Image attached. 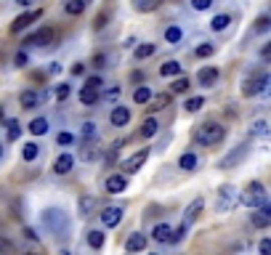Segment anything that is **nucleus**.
Here are the masks:
<instances>
[{"label":"nucleus","mask_w":271,"mask_h":255,"mask_svg":"<svg viewBox=\"0 0 271 255\" xmlns=\"http://www.w3.org/2000/svg\"><path fill=\"white\" fill-rule=\"evenodd\" d=\"M43 226L53 234L56 239H67L69 231H72L69 215L64 213L61 207H48V210H43Z\"/></svg>","instance_id":"obj_1"},{"label":"nucleus","mask_w":271,"mask_h":255,"mask_svg":"<svg viewBox=\"0 0 271 255\" xmlns=\"http://www.w3.org/2000/svg\"><path fill=\"white\" fill-rule=\"evenodd\" d=\"M226 136V128L221 125V122H202V125L194 130V141H197L200 146H216L223 141Z\"/></svg>","instance_id":"obj_2"},{"label":"nucleus","mask_w":271,"mask_h":255,"mask_svg":"<svg viewBox=\"0 0 271 255\" xmlns=\"http://www.w3.org/2000/svg\"><path fill=\"white\" fill-rule=\"evenodd\" d=\"M239 202L245 205V207H258L266 202V186L260 184V181H250L247 186H245V192L239 194Z\"/></svg>","instance_id":"obj_3"},{"label":"nucleus","mask_w":271,"mask_h":255,"mask_svg":"<svg viewBox=\"0 0 271 255\" xmlns=\"http://www.w3.org/2000/svg\"><path fill=\"white\" fill-rule=\"evenodd\" d=\"M237 202H239V192H237V189L231 186V184L221 186V192H218V202H216V210H218V213H229Z\"/></svg>","instance_id":"obj_4"},{"label":"nucleus","mask_w":271,"mask_h":255,"mask_svg":"<svg viewBox=\"0 0 271 255\" xmlns=\"http://www.w3.org/2000/svg\"><path fill=\"white\" fill-rule=\"evenodd\" d=\"M266 82H268L266 72H253L245 80V85H242V93H245V96H258L260 91H266Z\"/></svg>","instance_id":"obj_5"},{"label":"nucleus","mask_w":271,"mask_h":255,"mask_svg":"<svg viewBox=\"0 0 271 255\" xmlns=\"http://www.w3.org/2000/svg\"><path fill=\"white\" fill-rule=\"evenodd\" d=\"M56 40V30L53 27H40V30H37L35 35H30L27 37V45H35V48H45V45H51Z\"/></svg>","instance_id":"obj_6"},{"label":"nucleus","mask_w":271,"mask_h":255,"mask_svg":"<svg viewBox=\"0 0 271 255\" xmlns=\"http://www.w3.org/2000/svg\"><path fill=\"white\" fill-rule=\"evenodd\" d=\"M149 154H152V149H138L136 154H130L128 159H123L120 170H125V173H136V170H141V167H144V162L149 159Z\"/></svg>","instance_id":"obj_7"},{"label":"nucleus","mask_w":271,"mask_h":255,"mask_svg":"<svg viewBox=\"0 0 271 255\" xmlns=\"http://www.w3.org/2000/svg\"><path fill=\"white\" fill-rule=\"evenodd\" d=\"M43 16V8H30L27 14H22V16H16L14 19V24H11V32L16 35V32H24L27 27H30L32 22H37V19Z\"/></svg>","instance_id":"obj_8"},{"label":"nucleus","mask_w":271,"mask_h":255,"mask_svg":"<svg viewBox=\"0 0 271 255\" xmlns=\"http://www.w3.org/2000/svg\"><path fill=\"white\" fill-rule=\"evenodd\" d=\"M247 152H250V144L245 141V144H239V146H237L231 154L223 157L221 162H218V167H221V170H226V167H237V165L242 162V159H245V154H247Z\"/></svg>","instance_id":"obj_9"},{"label":"nucleus","mask_w":271,"mask_h":255,"mask_svg":"<svg viewBox=\"0 0 271 255\" xmlns=\"http://www.w3.org/2000/svg\"><path fill=\"white\" fill-rule=\"evenodd\" d=\"M123 207L120 205H109V207H104V210H101V223L107 226V229H115V226L123 221Z\"/></svg>","instance_id":"obj_10"},{"label":"nucleus","mask_w":271,"mask_h":255,"mask_svg":"<svg viewBox=\"0 0 271 255\" xmlns=\"http://www.w3.org/2000/svg\"><path fill=\"white\" fill-rule=\"evenodd\" d=\"M45 96H48L45 91H40V93L37 91H24L22 96H19V101H22L24 109H35V107H40V104L45 101Z\"/></svg>","instance_id":"obj_11"},{"label":"nucleus","mask_w":271,"mask_h":255,"mask_svg":"<svg viewBox=\"0 0 271 255\" xmlns=\"http://www.w3.org/2000/svg\"><path fill=\"white\" fill-rule=\"evenodd\" d=\"M109 122H112L115 128H125L128 122H130V109L123 107V104H117V107L112 109V115H109Z\"/></svg>","instance_id":"obj_12"},{"label":"nucleus","mask_w":271,"mask_h":255,"mask_svg":"<svg viewBox=\"0 0 271 255\" xmlns=\"http://www.w3.org/2000/svg\"><path fill=\"white\" fill-rule=\"evenodd\" d=\"M125 186H128V178L123 173H115V176H109L107 181H104V189H107L109 194H123Z\"/></svg>","instance_id":"obj_13"},{"label":"nucleus","mask_w":271,"mask_h":255,"mask_svg":"<svg viewBox=\"0 0 271 255\" xmlns=\"http://www.w3.org/2000/svg\"><path fill=\"white\" fill-rule=\"evenodd\" d=\"M253 226L255 229H266V226H271V202H263L258 207V213H253Z\"/></svg>","instance_id":"obj_14"},{"label":"nucleus","mask_w":271,"mask_h":255,"mask_svg":"<svg viewBox=\"0 0 271 255\" xmlns=\"http://www.w3.org/2000/svg\"><path fill=\"white\" fill-rule=\"evenodd\" d=\"M72 167H74V157L72 154H59L53 159V173L56 176H67Z\"/></svg>","instance_id":"obj_15"},{"label":"nucleus","mask_w":271,"mask_h":255,"mask_svg":"<svg viewBox=\"0 0 271 255\" xmlns=\"http://www.w3.org/2000/svg\"><path fill=\"white\" fill-rule=\"evenodd\" d=\"M197 80H200L202 88H210V85H216V80H218V69L216 67H202L197 72Z\"/></svg>","instance_id":"obj_16"},{"label":"nucleus","mask_w":271,"mask_h":255,"mask_svg":"<svg viewBox=\"0 0 271 255\" xmlns=\"http://www.w3.org/2000/svg\"><path fill=\"white\" fill-rule=\"evenodd\" d=\"M202 207H205V202H202V200H194V202H192L189 207H186V213H184V223H186V226H192L194 221L200 218Z\"/></svg>","instance_id":"obj_17"},{"label":"nucleus","mask_w":271,"mask_h":255,"mask_svg":"<svg viewBox=\"0 0 271 255\" xmlns=\"http://www.w3.org/2000/svg\"><path fill=\"white\" fill-rule=\"evenodd\" d=\"M125 250L128 252H141V250H146V237L144 234H130L128 237V242H125Z\"/></svg>","instance_id":"obj_18"},{"label":"nucleus","mask_w":271,"mask_h":255,"mask_svg":"<svg viewBox=\"0 0 271 255\" xmlns=\"http://www.w3.org/2000/svg\"><path fill=\"white\" fill-rule=\"evenodd\" d=\"M162 6V0H133V8L138 14H152Z\"/></svg>","instance_id":"obj_19"},{"label":"nucleus","mask_w":271,"mask_h":255,"mask_svg":"<svg viewBox=\"0 0 271 255\" xmlns=\"http://www.w3.org/2000/svg\"><path fill=\"white\" fill-rule=\"evenodd\" d=\"M157 130H160V122H157L154 117H146L144 125H141V130H138V136H141V138H152Z\"/></svg>","instance_id":"obj_20"},{"label":"nucleus","mask_w":271,"mask_h":255,"mask_svg":"<svg viewBox=\"0 0 271 255\" xmlns=\"http://www.w3.org/2000/svg\"><path fill=\"white\" fill-rule=\"evenodd\" d=\"M96 200L93 197H80V202H77V210H80V215L82 218H88V215H93V210H96Z\"/></svg>","instance_id":"obj_21"},{"label":"nucleus","mask_w":271,"mask_h":255,"mask_svg":"<svg viewBox=\"0 0 271 255\" xmlns=\"http://www.w3.org/2000/svg\"><path fill=\"white\" fill-rule=\"evenodd\" d=\"M152 237H154L157 242H170L173 229H170L167 223H157V226H154V231H152Z\"/></svg>","instance_id":"obj_22"},{"label":"nucleus","mask_w":271,"mask_h":255,"mask_svg":"<svg viewBox=\"0 0 271 255\" xmlns=\"http://www.w3.org/2000/svg\"><path fill=\"white\" fill-rule=\"evenodd\" d=\"M181 72H184V67H181L178 61H165L162 67H160V74H162V77H178Z\"/></svg>","instance_id":"obj_23"},{"label":"nucleus","mask_w":271,"mask_h":255,"mask_svg":"<svg viewBox=\"0 0 271 255\" xmlns=\"http://www.w3.org/2000/svg\"><path fill=\"white\" fill-rule=\"evenodd\" d=\"M99 99H101V96H99V88H93V85H85V88L80 91V101L88 104V107H91V104H96Z\"/></svg>","instance_id":"obj_24"},{"label":"nucleus","mask_w":271,"mask_h":255,"mask_svg":"<svg viewBox=\"0 0 271 255\" xmlns=\"http://www.w3.org/2000/svg\"><path fill=\"white\" fill-rule=\"evenodd\" d=\"M85 0H67V3H64V11H67L69 16H80L82 11H85Z\"/></svg>","instance_id":"obj_25"},{"label":"nucleus","mask_w":271,"mask_h":255,"mask_svg":"<svg viewBox=\"0 0 271 255\" xmlns=\"http://www.w3.org/2000/svg\"><path fill=\"white\" fill-rule=\"evenodd\" d=\"M229 24H231V16H229V14H218V16H213V22H210V30L223 32Z\"/></svg>","instance_id":"obj_26"},{"label":"nucleus","mask_w":271,"mask_h":255,"mask_svg":"<svg viewBox=\"0 0 271 255\" xmlns=\"http://www.w3.org/2000/svg\"><path fill=\"white\" fill-rule=\"evenodd\" d=\"M167 104H170V96H167V93H160V96H154L152 101H149V112H160V109H165Z\"/></svg>","instance_id":"obj_27"},{"label":"nucleus","mask_w":271,"mask_h":255,"mask_svg":"<svg viewBox=\"0 0 271 255\" xmlns=\"http://www.w3.org/2000/svg\"><path fill=\"white\" fill-rule=\"evenodd\" d=\"M30 133L32 136H43V133H48V120L45 117H37L30 122Z\"/></svg>","instance_id":"obj_28"},{"label":"nucleus","mask_w":271,"mask_h":255,"mask_svg":"<svg viewBox=\"0 0 271 255\" xmlns=\"http://www.w3.org/2000/svg\"><path fill=\"white\" fill-rule=\"evenodd\" d=\"M133 101H136V104H144V107H146V104L152 101V91H149L146 85H141V88H136V91H133Z\"/></svg>","instance_id":"obj_29"},{"label":"nucleus","mask_w":271,"mask_h":255,"mask_svg":"<svg viewBox=\"0 0 271 255\" xmlns=\"http://www.w3.org/2000/svg\"><path fill=\"white\" fill-rule=\"evenodd\" d=\"M152 53H154V45H152V43H144V45H138V48L133 51V59L141 61V59H149Z\"/></svg>","instance_id":"obj_30"},{"label":"nucleus","mask_w":271,"mask_h":255,"mask_svg":"<svg viewBox=\"0 0 271 255\" xmlns=\"http://www.w3.org/2000/svg\"><path fill=\"white\" fill-rule=\"evenodd\" d=\"M88 244H91L93 250H101V247H104V234L96 231V229L88 231Z\"/></svg>","instance_id":"obj_31"},{"label":"nucleus","mask_w":271,"mask_h":255,"mask_svg":"<svg viewBox=\"0 0 271 255\" xmlns=\"http://www.w3.org/2000/svg\"><path fill=\"white\" fill-rule=\"evenodd\" d=\"M178 167H181V170H194V167H197V157H194L192 152L181 154V159H178Z\"/></svg>","instance_id":"obj_32"},{"label":"nucleus","mask_w":271,"mask_h":255,"mask_svg":"<svg viewBox=\"0 0 271 255\" xmlns=\"http://www.w3.org/2000/svg\"><path fill=\"white\" fill-rule=\"evenodd\" d=\"M170 88H173V93H186V91H189V77H184V74H178V77L173 80V85H170Z\"/></svg>","instance_id":"obj_33"},{"label":"nucleus","mask_w":271,"mask_h":255,"mask_svg":"<svg viewBox=\"0 0 271 255\" xmlns=\"http://www.w3.org/2000/svg\"><path fill=\"white\" fill-rule=\"evenodd\" d=\"M202 107H205V99H202V96H194V99L186 101V107H184V109L189 112V115H194V112H200Z\"/></svg>","instance_id":"obj_34"},{"label":"nucleus","mask_w":271,"mask_h":255,"mask_svg":"<svg viewBox=\"0 0 271 255\" xmlns=\"http://www.w3.org/2000/svg\"><path fill=\"white\" fill-rule=\"evenodd\" d=\"M253 30L258 32V35H263V32H268L271 30V14H266V16H260L258 22H255V27Z\"/></svg>","instance_id":"obj_35"},{"label":"nucleus","mask_w":271,"mask_h":255,"mask_svg":"<svg viewBox=\"0 0 271 255\" xmlns=\"http://www.w3.org/2000/svg\"><path fill=\"white\" fill-rule=\"evenodd\" d=\"M40 154V146L37 144H24V152H22V157L27 159V162H32V159Z\"/></svg>","instance_id":"obj_36"},{"label":"nucleus","mask_w":271,"mask_h":255,"mask_svg":"<svg viewBox=\"0 0 271 255\" xmlns=\"http://www.w3.org/2000/svg\"><path fill=\"white\" fill-rule=\"evenodd\" d=\"M6 125H8V138H11V141H16L19 136H22V125H19L16 120H8Z\"/></svg>","instance_id":"obj_37"},{"label":"nucleus","mask_w":271,"mask_h":255,"mask_svg":"<svg viewBox=\"0 0 271 255\" xmlns=\"http://www.w3.org/2000/svg\"><path fill=\"white\" fill-rule=\"evenodd\" d=\"M181 35H184V32L178 30V27H167V30H165V40H167V43H178Z\"/></svg>","instance_id":"obj_38"},{"label":"nucleus","mask_w":271,"mask_h":255,"mask_svg":"<svg viewBox=\"0 0 271 255\" xmlns=\"http://www.w3.org/2000/svg\"><path fill=\"white\" fill-rule=\"evenodd\" d=\"M96 149H93V144H82V152H80V159H85V162H91V159H96Z\"/></svg>","instance_id":"obj_39"},{"label":"nucleus","mask_w":271,"mask_h":255,"mask_svg":"<svg viewBox=\"0 0 271 255\" xmlns=\"http://www.w3.org/2000/svg\"><path fill=\"white\" fill-rule=\"evenodd\" d=\"M186 234H189V226H186V223H181L178 229L173 231V237H170V242H173V244H178V242H181V239L186 237Z\"/></svg>","instance_id":"obj_40"},{"label":"nucleus","mask_w":271,"mask_h":255,"mask_svg":"<svg viewBox=\"0 0 271 255\" xmlns=\"http://www.w3.org/2000/svg\"><path fill=\"white\" fill-rule=\"evenodd\" d=\"M268 133V128H266V122L263 120H258L253 128H250V136H266Z\"/></svg>","instance_id":"obj_41"},{"label":"nucleus","mask_w":271,"mask_h":255,"mask_svg":"<svg viewBox=\"0 0 271 255\" xmlns=\"http://www.w3.org/2000/svg\"><path fill=\"white\" fill-rule=\"evenodd\" d=\"M120 146H123V141H115V144H112V149L107 152V162H115V157H117V152H120Z\"/></svg>","instance_id":"obj_42"},{"label":"nucleus","mask_w":271,"mask_h":255,"mask_svg":"<svg viewBox=\"0 0 271 255\" xmlns=\"http://www.w3.org/2000/svg\"><path fill=\"white\" fill-rule=\"evenodd\" d=\"M213 51H216V48H213V45H210V43H205V45H200V48H197V51H194V53H197V56H200V59H205V56H213Z\"/></svg>","instance_id":"obj_43"},{"label":"nucleus","mask_w":271,"mask_h":255,"mask_svg":"<svg viewBox=\"0 0 271 255\" xmlns=\"http://www.w3.org/2000/svg\"><path fill=\"white\" fill-rule=\"evenodd\" d=\"M82 138H96V125H93V122L82 125Z\"/></svg>","instance_id":"obj_44"},{"label":"nucleus","mask_w":271,"mask_h":255,"mask_svg":"<svg viewBox=\"0 0 271 255\" xmlns=\"http://www.w3.org/2000/svg\"><path fill=\"white\" fill-rule=\"evenodd\" d=\"M16 250V244L11 239H6V237H0V252H14Z\"/></svg>","instance_id":"obj_45"},{"label":"nucleus","mask_w":271,"mask_h":255,"mask_svg":"<svg viewBox=\"0 0 271 255\" xmlns=\"http://www.w3.org/2000/svg\"><path fill=\"white\" fill-rule=\"evenodd\" d=\"M120 96V88H117V85H115V88H109L107 93H101V99H104V101H115Z\"/></svg>","instance_id":"obj_46"},{"label":"nucleus","mask_w":271,"mask_h":255,"mask_svg":"<svg viewBox=\"0 0 271 255\" xmlns=\"http://www.w3.org/2000/svg\"><path fill=\"white\" fill-rule=\"evenodd\" d=\"M192 6L197 8V11H208V8L213 6V0H192Z\"/></svg>","instance_id":"obj_47"},{"label":"nucleus","mask_w":271,"mask_h":255,"mask_svg":"<svg viewBox=\"0 0 271 255\" xmlns=\"http://www.w3.org/2000/svg\"><path fill=\"white\" fill-rule=\"evenodd\" d=\"M67 96H69V85H59V88H56V99L64 101Z\"/></svg>","instance_id":"obj_48"},{"label":"nucleus","mask_w":271,"mask_h":255,"mask_svg":"<svg viewBox=\"0 0 271 255\" xmlns=\"http://www.w3.org/2000/svg\"><path fill=\"white\" fill-rule=\"evenodd\" d=\"M56 141H59L61 146H69L72 141H74V136H72V133H59V138H56Z\"/></svg>","instance_id":"obj_49"},{"label":"nucleus","mask_w":271,"mask_h":255,"mask_svg":"<svg viewBox=\"0 0 271 255\" xmlns=\"http://www.w3.org/2000/svg\"><path fill=\"white\" fill-rule=\"evenodd\" d=\"M260 59H263L266 64H271V43H266L263 48H260Z\"/></svg>","instance_id":"obj_50"},{"label":"nucleus","mask_w":271,"mask_h":255,"mask_svg":"<svg viewBox=\"0 0 271 255\" xmlns=\"http://www.w3.org/2000/svg\"><path fill=\"white\" fill-rule=\"evenodd\" d=\"M27 61H30V59H27V53L19 51V53H16V67H27Z\"/></svg>","instance_id":"obj_51"},{"label":"nucleus","mask_w":271,"mask_h":255,"mask_svg":"<svg viewBox=\"0 0 271 255\" xmlns=\"http://www.w3.org/2000/svg\"><path fill=\"white\" fill-rule=\"evenodd\" d=\"M258 250L263 252V255H271V239H263V242L258 244Z\"/></svg>","instance_id":"obj_52"},{"label":"nucleus","mask_w":271,"mask_h":255,"mask_svg":"<svg viewBox=\"0 0 271 255\" xmlns=\"http://www.w3.org/2000/svg\"><path fill=\"white\" fill-rule=\"evenodd\" d=\"M104 24H107V14H99V16H96V30H101Z\"/></svg>","instance_id":"obj_53"},{"label":"nucleus","mask_w":271,"mask_h":255,"mask_svg":"<svg viewBox=\"0 0 271 255\" xmlns=\"http://www.w3.org/2000/svg\"><path fill=\"white\" fill-rule=\"evenodd\" d=\"M88 85H93V88H101V77L93 74V77H88Z\"/></svg>","instance_id":"obj_54"},{"label":"nucleus","mask_w":271,"mask_h":255,"mask_svg":"<svg viewBox=\"0 0 271 255\" xmlns=\"http://www.w3.org/2000/svg\"><path fill=\"white\" fill-rule=\"evenodd\" d=\"M82 72H85V64H74L72 67V74H82Z\"/></svg>","instance_id":"obj_55"},{"label":"nucleus","mask_w":271,"mask_h":255,"mask_svg":"<svg viewBox=\"0 0 271 255\" xmlns=\"http://www.w3.org/2000/svg\"><path fill=\"white\" fill-rule=\"evenodd\" d=\"M104 61H107V56L101 53V56H96V59H93V64H96V67H104Z\"/></svg>","instance_id":"obj_56"},{"label":"nucleus","mask_w":271,"mask_h":255,"mask_svg":"<svg viewBox=\"0 0 271 255\" xmlns=\"http://www.w3.org/2000/svg\"><path fill=\"white\" fill-rule=\"evenodd\" d=\"M24 237H27V239H32V242H37V234H35L32 229H24Z\"/></svg>","instance_id":"obj_57"},{"label":"nucleus","mask_w":271,"mask_h":255,"mask_svg":"<svg viewBox=\"0 0 271 255\" xmlns=\"http://www.w3.org/2000/svg\"><path fill=\"white\" fill-rule=\"evenodd\" d=\"M16 3H19V6H32L35 0H16Z\"/></svg>","instance_id":"obj_58"},{"label":"nucleus","mask_w":271,"mask_h":255,"mask_svg":"<svg viewBox=\"0 0 271 255\" xmlns=\"http://www.w3.org/2000/svg\"><path fill=\"white\" fill-rule=\"evenodd\" d=\"M266 91L271 93V74H268V82H266Z\"/></svg>","instance_id":"obj_59"},{"label":"nucleus","mask_w":271,"mask_h":255,"mask_svg":"<svg viewBox=\"0 0 271 255\" xmlns=\"http://www.w3.org/2000/svg\"><path fill=\"white\" fill-rule=\"evenodd\" d=\"M0 157H3V144H0Z\"/></svg>","instance_id":"obj_60"},{"label":"nucleus","mask_w":271,"mask_h":255,"mask_svg":"<svg viewBox=\"0 0 271 255\" xmlns=\"http://www.w3.org/2000/svg\"><path fill=\"white\" fill-rule=\"evenodd\" d=\"M85 3H91V0H85Z\"/></svg>","instance_id":"obj_61"}]
</instances>
